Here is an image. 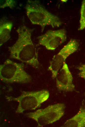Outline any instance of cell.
I'll use <instances>...</instances> for the list:
<instances>
[{
  "instance_id": "6da1fadb",
  "label": "cell",
  "mask_w": 85,
  "mask_h": 127,
  "mask_svg": "<svg viewBox=\"0 0 85 127\" xmlns=\"http://www.w3.org/2000/svg\"><path fill=\"white\" fill-rule=\"evenodd\" d=\"M33 30L25 25L19 27L16 30L18 39L13 45L9 47L8 49L11 58L37 68L39 63L38 53L32 40Z\"/></svg>"
},
{
  "instance_id": "7a4b0ae2",
  "label": "cell",
  "mask_w": 85,
  "mask_h": 127,
  "mask_svg": "<svg viewBox=\"0 0 85 127\" xmlns=\"http://www.w3.org/2000/svg\"><path fill=\"white\" fill-rule=\"evenodd\" d=\"M25 8L32 23L40 26L42 32L47 25L54 28L59 27L62 24L60 18L49 11L39 1L28 0Z\"/></svg>"
},
{
  "instance_id": "3957f363",
  "label": "cell",
  "mask_w": 85,
  "mask_h": 127,
  "mask_svg": "<svg viewBox=\"0 0 85 127\" xmlns=\"http://www.w3.org/2000/svg\"><path fill=\"white\" fill-rule=\"evenodd\" d=\"M21 94L17 97L7 96L9 101L18 102V105L16 110V113H22L25 111L35 110L40 107L41 104L49 98L48 91L43 90L33 91H22Z\"/></svg>"
},
{
  "instance_id": "277c9868",
  "label": "cell",
  "mask_w": 85,
  "mask_h": 127,
  "mask_svg": "<svg viewBox=\"0 0 85 127\" xmlns=\"http://www.w3.org/2000/svg\"><path fill=\"white\" fill-rule=\"evenodd\" d=\"M0 79L6 83L25 84L32 81L31 76L24 69V64L7 59L0 65Z\"/></svg>"
},
{
  "instance_id": "5b68a950",
  "label": "cell",
  "mask_w": 85,
  "mask_h": 127,
  "mask_svg": "<svg viewBox=\"0 0 85 127\" xmlns=\"http://www.w3.org/2000/svg\"><path fill=\"white\" fill-rule=\"evenodd\" d=\"M65 107L64 104L57 103L26 115L28 117L35 120L38 127H42L59 120L64 114Z\"/></svg>"
},
{
  "instance_id": "8992f818",
  "label": "cell",
  "mask_w": 85,
  "mask_h": 127,
  "mask_svg": "<svg viewBox=\"0 0 85 127\" xmlns=\"http://www.w3.org/2000/svg\"><path fill=\"white\" fill-rule=\"evenodd\" d=\"M79 46V43L76 40L72 39L58 53L54 56L48 68V70L51 72L53 79L55 78L57 73L65 62V60L77 50Z\"/></svg>"
},
{
  "instance_id": "52a82bcc",
  "label": "cell",
  "mask_w": 85,
  "mask_h": 127,
  "mask_svg": "<svg viewBox=\"0 0 85 127\" xmlns=\"http://www.w3.org/2000/svg\"><path fill=\"white\" fill-rule=\"evenodd\" d=\"M66 32L64 29L49 30L38 37V43L48 50H55L66 40Z\"/></svg>"
},
{
  "instance_id": "ba28073f",
  "label": "cell",
  "mask_w": 85,
  "mask_h": 127,
  "mask_svg": "<svg viewBox=\"0 0 85 127\" xmlns=\"http://www.w3.org/2000/svg\"><path fill=\"white\" fill-rule=\"evenodd\" d=\"M55 78L56 87L59 91L72 92L74 90L72 75L65 62L57 73Z\"/></svg>"
},
{
  "instance_id": "9c48e42d",
  "label": "cell",
  "mask_w": 85,
  "mask_h": 127,
  "mask_svg": "<svg viewBox=\"0 0 85 127\" xmlns=\"http://www.w3.org/2000/svg\"><path fill=\"white\" fill-rule=\"evenodd\" d=\"M61 127H85V107H81L77 113L67 120Z\"/></svg>"
},
{
  "instance_id": "30bf717a",
  "label": "cell",
  "mask_w": 85,
  "mask_h": 127,
  "mask_svg": "<svg viewBox=\"0 0 85 127\" xmlns=\"http://www.w3.org/2000/svg\"><path fill=\"white\" fill-rule=\"evenodd\" d=\"M13 26L12 22L1 19L0 21V46L7 41L11 37L10 33Z\"/></svg>"
},
{
  "instance_id": "8fae6325",
  "label": "cell",
  "mask_w": 85,
  "mask_h": 127,
  "mask_svg": "<svg viewBox=\"0 0 85 127\" xmlns=\"http://www.w3.org/2000/svg\"><path fill=\"white\" fill-rule=\"evenodd\" d=\"M80 25L78 30H81L85 28V0L82 1L80 9Z\"/></svg>"
},
{
  "instance_id": "7c38bea8",
  "label": "cell",
  "mask_w": 85,
  "mask_h": 127,
  "mask_svg": "<svg viewBox=\"0 0 85 127\" xmlns=\"http://www.w3.org/2000/svg\"><path fill=\"white\" fill-rule=\"evenodd\" d=\"M0 8H1L8 7L12 9L14 7L16 4L15 1L13 0H0Z\"/></svg>"
},
{
  "instance_id": "4fadbf2b",
  "label": "cell",
  "mask_w": 85,
  "mask_h": 127,
  "mask_svg": "<svg viewBox=\"0 0 85 127\" xmlns=\"http://www.w3.org/2000/svg\"><path fill=\"white\" fill-rule=\"evenodd\" d=\"M77 68L80 71L79 76L85 80V64L81 65Z\"/></svg>"
},
{
  "instance_id": "5bb4252c",
  "label": "cell",
  "mask_w": 85,
  "mask_h": 127,
  "mask_svg": "<svg viewBox=\"0 0 85 127\" xmlns=\"http://www.w3.org/2000/svg\"></svg>"
}]
</instances>
